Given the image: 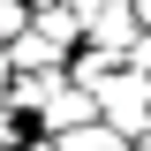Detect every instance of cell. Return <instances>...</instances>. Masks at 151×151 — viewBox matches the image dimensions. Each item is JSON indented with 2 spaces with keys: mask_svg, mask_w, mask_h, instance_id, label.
<instances>
[{
  "mask_svg": "<svg viewBox=\"0 0 151 151\" xmlns=\"http://www.w3.org/2000/svg\"><path fill=\"white\" fill-rule=\"evenodd\" d=\"M98 113H106L113 129H121V136L136 144V129L151 121V76L136 68V60H121V68H113L106 83H98Z\"/></svg>",
  "mask_w": 151,
  "mask_h": 151,
  "instance_id": "cell-1",
  "label": "cell"
},
{
  "mask_svg": "<svg viewBox=\"0 0 151 151\" xmlns=\"http://www.w3.org/2000/svg\"><path fill=\"white\" fill-rule=\"evenodd\" d=\"M83 38H91V45H106V53H121V60H129V45L144 38V15H136V0H106V8L91 15V30H83Z\"/></svg>",
  "mask_w": 151,
  "mask_h": 151,
  "instance_id": "cell-2",
  "label": "cell"
},
{
  "mask_svg": "<svg viewBox=\"0 0 151 151\" xmlns=\"http://www.w3.org/2000/svg\"><path fill=\"white\" fill-rule=\"evenodd\" d=\"M60 53H68V45H53V38L38 30V23L15 38V45H8V60H15V68H60Z\"/></svg>",
  "mask_w": 151,
  "mask_h": 151,
  "instance_id": "cell-3",
  "label": "cell"
},
{
  "mask_svg": "<svg viewBox=\"0 0 151 151\" xmlns=\"http://www.w3.org/2000/svg\"><path fill=\"white\" fill-rule=\"evenodd\" d=\"M113 68H121V53H106V45H83V53L68 60V76H76V83H91V91H98V83H106Z\"/></svg>",
  "mask_w": 151,
  "mask_h": 151,
  "instance_id": "cell-4",
  "label": "cell"
},
{
  "mask_svg": "<svg viewBox=\"0 0 151 151\" xmlns=\"http://www.w3.org/2000/svg\"><path fill=\"white\" fill-rule=\"evenodd\" d=\"M30 23H38V8H30V0H0V38H8V45H15Z\"/></svg>",
  "mask_w": 151,
  "mask_h": 151,
  "instance_id": "cell-5",
  "label": "cell"
},
{
  "mask_svg": "<svg viewBox=\"0 0 151 151\" xmlns=\"http://www.w3.org/2000/svg\"><path fill=\"white\" fill-rule=\"evenodd\" d=\"M23 144V106H0V151Z\"/></svg>",
  "mask_w": 151,
  "mask_h": 151,
  "instance_id": "cell-6",
  "label": "cell"
},
{
  "mask_svg": "<svg viewBox=\"0 0 151 151\" xmlns=\"http://www.w3.org/2000/svg\"><path fill=\"white\" fill-rule=\"evenodd\" d=\"M129 60H136V68L151 76V30H144V38H136V45H129Z\"/></svg>",
  "mask_w": 151,
  "mask_h": 151,
  "instance_id": "cell-7",
  "label": "cell"
},
{
  "mask_svg": "<svg viewBox=\"0 0 151 151\" xmlns=\"http://www.w3.org/2000/svg\"><path fill=\"white\" fill-rule=\"evenodd\" d=\"M136 15H144V30H151V0H136Z\"/></svg>",
  "mask_w": 151,
  "mask_h": 151,
  "instance_id": "cell-8",
  "label": "cell"
},
{
  "mask_svg": "<svg viewBox=\"0 0 151 151\" xmlns=\"http://www.w3.org/2000/svg\"><path fill=\"white\" fill-rule=\"evenodd\" d=\"M15 151H23V144H15Z\"/></svg>",
  "mask_w": 151,
  "mask_h": 151,
  "instance_id": "cell-9",
  "label": "cell"
}]
</instances>
